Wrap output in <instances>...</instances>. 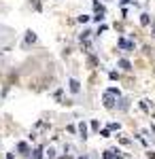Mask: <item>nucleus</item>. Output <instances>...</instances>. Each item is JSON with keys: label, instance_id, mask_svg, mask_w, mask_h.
Here are the masks:
<instances>
[{"label": "nucleus", "instance_id": "nucleus-1", "mask_svg": "<svg viewBox=\"0 0 155 159\" xmlns=\"http://www.w3.org/2000/svg\"><path fill=\"white\" fill-rule=\"evenodd\" d=\"M102 102H104V108H108V110H113L117 104V96H113L110 91H104V96H102Z\"/></svg>", "mask_w": 155, "mask_h": 159}, {"label": "nucleus", "instance_id": "nucleus-2", "mask_svg": "<svg viewBox=\"0 0 155 159\" xmlns=\"http://www.w3.org/2000/svg\"><path fill=\"white\" fill-rule=\"evenodd\" d=\"M68 89H70L72 93H79L81 91V83L77 79H68Z\"/></svg>", "mask_w": 155, "mask_h": 159}, {"label": "nucleus", "instance_id": "nucleus-3", "mask_svg": "<svg viewBox=\"0 0 155 159\" xmlns=\"http://www.w3.org/2000/svg\"><path fill=\"white\" fill-rule=\"evenodd\" d=\"M119 45L121 49H128V51H134V43H130V40H125V38H119Z\"/></svg>", "mask_w": 155, "mask_h": 159}, {"label": "nucleus", "instance_id": "nucleus-4", "mask_svg": "<svg viewBox=\"0 0 155 159\" xmlns=\"http://www.w3.org/2000/svg\"><path fill=\"white\" fill-rule=\"evenodd\" d=\"M30 43H36V32H32V30H28V32H26V43H24V47H28Z\"/></svg>", "mask_w": 155, "mask_h": 159}, {"label": "nucleus", "instance_id": "nucleus-5", "mask_svg": "<svg viewBox=\"0 0 155 159\" xmlns=\"http://www.w3.org/2000/svg\"><path fill=\"white\" fill-rule=\"evenodd\" d=\"M17 151H19L21 155H30V147H28V142H19V144H17Z\"/></svg>", "mask_w": 155, "mask_h": 159}, {"label": "nucleus", "instance_id": "nucleus-6", "mask_svg": "<svg viewBox=\"0 0 155 159\" xmlns=\"http://www.w3.org/2000/svg\"><path fill=\"white\" fill-rule=\"evenodd\" d=\"M79 134H81V138H83V140H87V123H85V121L79 123Z\"/></svg>", "mask_w": 155, "mask_h": 159}, {"label": "nucleus", "instance_id": "nucleus-7", "mask_svg": "<svg viewBox=\"0 0 155 159\" xmlns=\"http://www.w3.org/2000/svg\"><path fill=\"white\" fill-rule=\"evenodd\" d=\"M43 155H45V151H43V147H38V148H34L32 159H43Z\"/></svg>", "mask_w": 155, "mask_h": 159}, {"label": "nucleus", "instance_id": "nucleus-8", "mask_svg": "<svg viewBox=\"0 0 155 159\" xmlns=\"http://www.w3.org/2000/svg\"><path fill=\"white\" fill-rule=\"evenodd\" d=\"M119 68L121 70H132V64L128 60H119Z\"/></svg>", "mask_w": 155, "mask_h": 159}, {"label": "nucleus", "instance_id": "nucleus-9", "mask_svg": "<svg viewBox=\"0 0 155 159\" xmlns=\"http://www.w3.org/2000/svg\"><path fill=\"white\" fill-rule=\"evenodd\" d=\"M32 9H34V11H43V4H40V0H32Z\"/></svg>", "mask_w": 155, "mask_h": 159}, {"label": "nucleus", "instance_id": "nucleus-10", "mask_svg": "<svg viewBox=\"0 0 155 159\" xmlns=\"http://www.w3.org/2000/svg\"><path fill=\"white\" fill-rule=\"evenodd\" d=\"M104 13H106V11H104V9H102V11H96L94 19H96V21H102V19H104Z\"/></svg>", "mask_w": 155, "mask_h": 159}, {"label": "nucleus", "instance_id": "nucleus-11", "mask_svg": "<svg viewBox=\"0 0 155 159\" xmlns=\"http://www.w3.org/2000/svg\"><path fill=\"white\" fill-rule=\"evenodd\" d=\"M140 24H143V25H149V24H151V19H149V15H147V13H143V15H140Z\"/></svg>", "mask_w": 155, "mask_h": 159}, {"label": "nucleus", "instance_id": "nucleus-12", "mask_svg": "<svg viewBox=\"0 0 155 159\" xmlns=\"http://www.w3.org/2000/svg\"><path fill=\"white\" fill-rule=\"evenodd\" d=\"M89 19H92L89 15H79V17H77V21H79V24H87Z\"/></svg>", "mask_w": 155, "mask_h": 159}, {"label": "nucleus", "instance_id": "nucleus-13", "mask_svg": "<svg viewBox=\"0 0 155 159\" xmlns=\"http://www.w3.org/2000/svg\"><path fill=\"white\" fill-rule=\"evenodd\" d=\"M106 91H110L113 96H117V98H121V91H119V89H117V87H108Z\"/></svg>", "mask_w": 155, "mask_h": 159}, {"label": "nucleus", "instance_id": "nucleus-14", "mask_svg": "<svg viewBox=\"0 0 155 159\" xmlns=\"http://www.w3.org/2000/svg\"><path fill=\"white\" fill-rule=\"evenodd\" d=\"M102 159H115L113 151H104V153H102Z\"/></svg>", "mask_w": 155, "mask_h": 159}, {"label": "nucleus", "instance_id": "nucleus-15", "mask_svg": "<svg viewBox=\"0 0 155 159\" xmlns=\"http://www.w3.org/2000/svg\"><path fill=\"white\" fill-rule=\"evenodd\" d=\"M119 108L121 110H128V100H119Z\"/></svg>", "mask_w": 155, "mask_h": 159}, {"label": "nucleus", "instance_id": "nucleus-16", "mask_svg": "<svg viewBox=\"0 0 155 159\" xmlns=\"http://www.w3.org/2000/svg\"><path fill=\"white\" fill-rule=\"evenodd\" d=\"M100 136H102V138H108V136H110V129H108V127H104V129L100 132Z\"/></svg>", "mask_w": 155, "mask_h": 159}, {"label": "nucleus", "instance_id": "nucleus-17", "mask_svg": "<svg viewBox=\"0 0 155 159\" xmlns=\"http://www.w3.org/2000/svg\"><path fill=\"white\" fill-rule=\"evenodd\" d=\"M110 151H113V155H115V159H123V155H121V153L117 151V148H110Z\"/></svg>", "mask_w": 155, "mask_h": 159}, {"label": "nucleus", "instance_id": "nucleus-18", "mask_svg": "<svg viewBox=\"0 0 155 159\" xmlns=\"http://www.w3.org/2000/svg\"><path fill=\"white\" fill-rule=\"evenodd\" d=\"M47 157L49 159H55V151H53V148H49V151H47Z\"/></svg>", "mask_w": 155, "mask_h": 159}, {"label": "nucleus", "instance_id": "nucleus-19", "mask_svg": "<svg viewBox=\"0 0 155 159\" xmlns=\"http://www.w3.org/2000/svg\"><path fill=\"white\" fill-rule=\"evenodd\" d=\"M92 129H96V132H100V123H98V121H92Z\"/></svg>", "mask_w": 155, "mask_h": 159}, {"label": "nucleus", "instance_id": "nucleus-20", "mask_svg": "<svg viewBox=\"0 0 155 159\" xmlns=\"http://www.w3.org/2000/svg\"><path fill=\"white\" fill-rule=\"evenodd\" d=\"M119 127H121L119 123H110V125H108V129H119Z\"/></svg>", "mask_w": 155, "mask_h": 159}, {"label": "nucleus", "instance_id": "nucleus-21", "mask_svg": "<svg viewBox=\"0 0 155 159\" xmlns=\"http://www.w3.org/2000/svg\"><path fill=\"white\" fill-rule=\"evenodd\" d=\"M7 159H15V157H13V153H7Z\"/></svg>", "mask_w": 155, "mask_h": 159}, {"label": "nucleus", "instance_id": "nucleus-22", "mask_svg": "<svg viewBox=\"0 0 155 159\" xmlns=\"http://www.w3.org/2000/svg\"><path fill=\"white\" fill-rule=\"evenodd\" d=\"M149 159H155V153H149Z\"/></svg>", "mask_w": 155, "mask_h": 159}, {"label": "nucleus", "instance_id": "nucleus-23", "mask_svg": "<svg viewBox=\"0 0 155 159\" xmlns=\"http://www.w3.org/2000/svg\"><path fill=\"white\" fill-rule=\"evenodd\" d=\"M79 159H89V157H87V155H81V157H79Z\"/></svg>", "mask_w": 155, "mask_h": 159}, {"label": "nucleus", "instance_id": "nucleus-24", "mask_svg": "<svg viewBox=\"0 0 155 159\" xmlns=\"http://www.w3.org/2000/svg\"><path fill=\"white\" fill-rule=\"evenodd\" d=\"M153 36H155V24H153Z\"/></svg>", "mask_w": 155, "mask_h": 159}]
</instances>
